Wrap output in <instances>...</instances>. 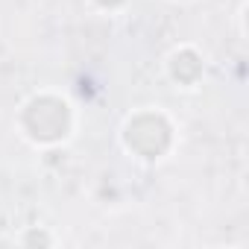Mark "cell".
Masks as SVG:
<instances>
[{
    "instance_id": "1",
    "label": "cell",
    "mask_w": 249,
    "mask_h": 249,
    "mask_svg": "<svg viewBox=\"0 0 249 249\" xmlns=\"http://www.w3.org/2000/svg\"><path fill=\"white\" fill-rule=\"evenodd\" d=\"M12 126L15 135L36 153L53 147H71L82 126V111L68 91L41 85L15 106Z\"/></svg>"
},
{
    "instance_id": "2",
    "label": "cell",
    "mask_w": 249,
    "mask_h": 249,
    "mask_svg": "<svg viewBox=\"0 0 249 249\" xmlns=\"http://www.w3.org/2000/svg\"><path fill=\"white\" fill-rule=\"evenodd\" d=\"M182 129L170 108L147 103L135 106L117 123V147L129 161L141 167H161L179 150Z\"/></svg>"
},
{
    "instance_id": "3",
    "label": "cell",
    "mask_w": 249,
    "mask_h": 249,
    "mask_svg": "<svg viewBox=\"0 0 249 249\" xmlns=\"http://www.w3.org/2000/svg\"><path fill=\"white\" fill-rule=\"evenodd\" d=\"M161 76L167 79L170 88L182 91V94H194L202 88L205 76H208V56L199 44L194 41H179L173 44L164 59H161Z\"/></svg>"
},
{
    "instance_id": "4",
    "label": "cell",
    "mask_w": 249,
    "mask_h": 249,
    "mask_svg": "<svg viewBox=\"0 0 249 249\" xmlns=\"http://www.w3.org/2000/svg\"><path fill=\"white\" fill-rule=\"evenodd\" d=\"M59 243L62 237L53 231V226H44V223H30L12 231V246H21V249H53Z\"/></svg>"
},
{
    "instance_id": "5",
    "label": "cell",
    "mask_w": 249,
    "mask_h": 249,
    "mask_svg": "<svg viewBox=\"0 0 249 249\" xmlns=\"http://www.w3.org/2000/svg\"><path fill=\"white\" fill-rule=\"evenodd\" d=\"M85 6L94 12V15H103V18H114V15H123L132 0H85Z\"/></svg>"
},
{
    "instance_id": "6",
    "label": "cell",
    "mask_w": 249,
    "mask_h": 249,
    "mask_svg": "<svg viewBox=\"0 0 249 249\" xmlns=\"http://www.w3.org/2000/svg\"><path fill=\"white\" fill-rule=\"evenodd\" d=\"M246 9H249V0H240L237 12H234V24H237V38L246 41Z\"/></svg>"
},
{
    "instance_id": "7",
    "label": "cell",
    "mask_w": 249,
    "mask_h": 249,
    "mask_svg": "<svg viewBox=\"0 0 249 249\" xmlns=\"http://www.w3.org/2000/svg\"><path fill=\"white\" fill-rule=\"evenodd\" d=\"M0 246H12V226L3 217V211H0Z\"/></svg>"
},
{
    "instance_id": "8",
    "label": "cell",
    "mask_w": 249,
    "mask_h": 249,
    "mask_svg": "<svg viewBox=\"0 0 249 249\" xmlns=\"http://www.w3.org/2000/svg\"><path fill=\"white\" fill-rule=\"evenodd\" d=\"M167 3H173V6H191V3H196V0H167Z\"/></svg>"
}]
</instances>
